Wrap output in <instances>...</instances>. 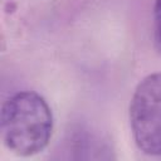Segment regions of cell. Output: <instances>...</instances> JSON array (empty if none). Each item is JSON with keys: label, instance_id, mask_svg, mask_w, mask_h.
<instances>
[{"label": "cell", "instance_id": "7a4b0ae2", "mask_svg": "<svg viewBox=\"0 0 161 161\" xmlns=\"http://www.w3.org/2000/svg\"><path fill=\"white\" fill-rule=\"evenodd\" d=\"M130 126L136 146L150 156L161 155V72L146 75L130 102Z\"/></svg>", "mask_w": 161, "mask_h": 161}, {"label": "cell", "instance_id": "6da1fadb", "mask_svg": "<svg viewBox=\"0 0 161 161\" xmlns=\"http://www.w3.org/2000/svg\"><path fill=\"white\" fill-rule=\"evenodd\" d=\"M53 125L52 109L36 92H18L3 104L1 140L16 156L28 157L42 152L52 138Z\"/></svg>", "mask_w": 161, "mask_h": 161}, {"label": "cell", "instance_id": "3957f363", "mask_svg": "<svg viewBox=\"0 0 161 161\" xmlns=\"http://www.w3.org/2000/svg\"><path fill=\"white\" fill-rule=\"evenodd\" d=\"M153 44L157 53L161 55V0H155L153 4Z\"/></svg>", "mask_w": 161, "mask_h": 161}]
</instances>
